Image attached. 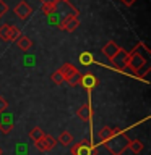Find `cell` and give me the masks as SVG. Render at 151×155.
I'll return each mask as SVG.
<instances>
[{
    "mask_svg": "<svg viewBox=\"0 0 151 155\" xmlns=\"http://www.w3.org/2000/svg\"><path fill=\"white\" fill-rule=\"evenodd\" d=\"M80 61L83 63V65H91V63H93V55H91V53H88V52H83L81 53V55H80Z\"/></svg>",
    "mask_w": 151,
    "mask_h": 155,
    "instance_id": "cell-20",
    "label": "cell"
},
{
    "mask_svg": "<svg viewBox=\"0 0 151 155\" xmlns=\"http://www.w3.org/2000/svg\"><path fill=\"white\" fill-rule=\"evenodd\" d=\"M0 155H3V150H2V147H0Z\"/></svg>",
    "mask_w": 151,
    "mask_h": 155,
    "instance_id": "cell-27",
    "label": "cell"
},
{
    "mask_svg": "<svg viewBox=\"0 0 151 155\" xmlns=\"http://www.w3.org/2000/svg\"><path fill=\"white\" fill-rule=\"evenodd\" d=\"M7 107H8V102H7V99L0 95V113H3V111L7 110Z\"/></svg>",
    "mask_w": 151,
    "mask_h": 155,
    "instance_id": "cell-23",
    "label": "cell"
},
{
    "mask_svg": "<svg viewBox=\"0 0 151 155\" xmlns=\"http://www.w3.org/2000/svg\"><path fill=\"white\" fill-rule=\"evenodd\" d=\"M60 70V73L63 74V82H67L70 78H73L75 74H78V68L75 66V65H72V63H63L62 65V68H58Z\"/></svg>",
    "mask_w": 151,
    "mask_h": 155,
    "instance_id": "cell-10",
    "label": "cell"
},
{
    "mask_svg": "<svg viewBox=\"0 0 151 155\" xmlns=\"http://www.w3.org/2000/svg\"><path fill=\"white\" fill-rule=\"evenodd\" d=\"M76 116L80 118L81 121H91V118H93V108H91V105L90 104H83L80 108L76 110Z\"/></svg>",
    "mask_w": 151,
    "mask_h": 155,
    "instance_id": "cell-11",
    "label": "cell"
},
{
    "mask_svg": "<svg viewBox=\"0 0 151 155\" xmlns=\"http://www.w3.org/2000/svg\"><path fill=\"white\" fill-rule=\"evenodd\" d=\"M16 45L19 50H23V52H28L29 48H31L33 45V42H31V39H29L28 36H23V34H19L18 39H16Z\"/></svg>",
    "mask_w": 151,
    "mask_h": 155,
    "instance_id": "cell-13",
    "label": "cell"
},
{
    "mask_svg": "<svg viewBox=\"0 0 151 155\" xmlns=\"http://www.w3.org/2000/svg\"><path fill=\"white\" fill-rule=\"evenodd\" d=\"M128 55L130 53L127 52V50H124V48H120L119 52L115 53L114 57L111 58V65L115 68V70H119V71H125L127 70V63H128Z\"/></svg>",
    "mask_w": 151,
    "mask_h": 155,
    "instance_id": "cell-4",
    "label": "cell"
},
{
    "mask_svg": "<svg viewBox=\"0 0 151 155\" xmlns=\"http://www.w3.org/2000/svg\"><path fill=\"white\" fill-rule=\"evenodd\" d=\"M19 36V31L18 28L12 26V24H2L0 26V39L5 42H10V41H16Z\"/></svg>",
    "mask_w": 151,
    "mask_h": 155,
    "instance_id": "cell-5",
    "label": "cell"
},
{
    "mask_svg": "<svg viewBox=\"0 0 151 155\" xmlns=\"http://www.w3.org/2000/svg\"><path fill=\"white\" fill-rule=\"evenodd\" d=\"M80 79H81V74L78 73V74H75L73 78H70V79H68L67 82H68V84H70L72 87H75V86H80Z\"/></svg>",
    "mask_w": 151,
    "mask_h": 155,
    "instance_id": "cell-22",
    "label": "cell"
},
{
    "mask_svg": "<svg viewBox=\"0 0 151 155\" xmlns=\"http://www.w3.org/2000/svg\"><path fill=\"white\" fill-rule=\"evenodd\" d=\"M80 86H83L86 91H91L97 86V78L93 74V73H86V74H81L80 79Z\"/></svg>",
    "mask_w": 151,
    "mask_h": 155,
    "instance_id": "cell-9",
    "label": "cell"
},
{
    "mask_svg": "<svg viewBox=\"0 0 151 155\" xmlns=\"http://www.w3.org/2000/svg\"><path fill=\"white\" fill-rule=\"evenodd\" d=\"M63 2H70V0H63Z\"/></svg>",
    "mask_w": 151,
    "mask_h": 155,
    "instance_id": "cell-28",
    "label": "cell"
},
{
    "mask_svg": "<svg viewBox=\"0 0 151 155\" xmlns=\"http://www.w3.org/2000/svg\"><path fill=\"white\" fill-rule=\"evenodd\" d=\"M34 147L37 150H41V152H49V150H52L54 147L57 145V139L52 137V136H42L39 140L36 142H33Z\"/></svg>",
    "mask_w": 151,
    "mask_h": 155,
    "instance_id": "cell-6",
    "label": "cell"
},
{
    "mask_svg": "<svg viewBox=\"0 0 151 155\" xmlns=\"http://www.w3.org/2000/svg\"><path fill=\"white\" fill-rule=\"evenodd\" d=\"M128 142H130V139L127 137V134L124 131L115 129V133L112 134L109 139L104 140V145L112 155H122L127 149H128Z\"/></svg>",
    "mask_w": 151,
    "mask_h": 155,
    "instance_id": "cell-1",
    "label": "cell"
},
{
    "mask_svg": "<svg viewBox=\"0 0 151 155\" xmlns=\"http://www.w3.org/2000/svg\"><path fill=\"white\" fill-rule=\"evenodd\" d=\"M42 136H46L44 134V131L39 128V126H36V128H33L31 131H29V139L33 140V142H36V140H39L42 137Z\"/></svg>",
    "mask_w": 151,
    "mask_h": 155,
    "instance_id": "cell-18",
    "label": "cell"
},
{
    "mask_svg": "<svg viewBox=\"0 0 151 155\" xmlns=\"http://www.w3.org/2000/svg\"><path fill=\"white\" fill-rule=\"evenodd\" d=\"M114 133H115V129H112L111 126H104V128H101V129H99V133H97V137H99L102 142H104V140H106V139H109Z\"/></svg>",
    "mask_w": 151,
    "mask_h": 155,
    "instance_id": "cell-15",
    "label": "cell"
},
{
    "mask_svg": "<svg viewBox=\"0 0 151 155\" xmlns=\"http://www.w3.org/2000/svg\"><path fill=\"white\" fill-rule=\"evenodd\" d=\"M13 13L16 15V16L19 19H23V21H26V19L31 16V13H33V8L29 7V3L28 2H24V0H21V2H18L16 3V7L13 8Z\"/></svg>",
    "mask_w": 151,
    "mask_h": 155,
    "instance_id": "cell-8",
    "label": "cell"
},
{
    "mask_svg": "<svg viewBox=\"0 0 151 155\" xmlns=\"http://www.w3.org/2000/svg\"><path fill=\"white\" fill-rule=\"evenodd\" d=\"M119 50H120V47L117 45V44H115L114 41H109V42H106V45L102 47V53L106 55V58H107V60H111V58L114 57V55H115V53L119 52Z\"/></svg>",
    "mask_w": 151,
    "mask_h": 155,
    "instance_id": "cell-12",
    "label": "cell"
},
{
    "mask_svg": "<svg viewBox=\"0 0 151 155\" xmlns=\"http://www.w3.org/2000/svg\"><path fill=\"white\" fill-rule=\"evenodd\" d=\"M41 10H42V13L44 15H54L57 12V3H51V2H44L42 3V7H41Z\"/></svg>",
    "mask_w": 151,
    "mask_h": 155,
    "instance_id": "cell-17",
    "label": "cell"
},
{
    "mask_svg": "<svg viewBox=\"0 0 151 155\" xmlns=\"http://www.w3.org/2000/svg\"><path fill=\"white\" fill-rule=\"evenodd\" d=\"M12 129H13L12 121H2V123H0V131H2V134H10Z\"/></svg>",
    "mask_w": 151,
    "mask_h": 155,
    "instance_id": "cell-19",
    "label": "cell"
},
{
    "mask_svg": "<svg viewBox=\"0 0 151 155\" xmlns=\"http://www.w3.org/2000/svg\"><path fill=\"white\" fill-rule=\"evenodd\" d=\"M72 155H96V147L91 144V140L83 139L75 145H70Z\"/></svg>",
    "mask_w": 151,
    "mask_h": 155,
    "instance_id": "cell-3",
    "label": "cell"
},
{
    "mask_svg": "<svg viewBox=\"0 0 151 155\" xmlns=\"http://www.w3.org/2000/svg\"><path fill=\"white\" fill-rule=\"evenodd\" d=\"M128 53H130V55H128L127 68H130L136 76H145L146 73L149 71V66H148V60H146V57H143L138 52V45L135 47V50H132Z\"/></svg>",
    "mask_w": 151,
    "mask_h": 155,
    "instance_id": "cell-2",
    "label": "cell"
},
{
    "mask_svg": "<svg viewBox=\"0 0 151 155\" xmlns=\"http://www.w3.org/2000/svg\"><path fill=\"white\" fill-rule=\"evenodd\" d=\"M128 149L133 153H140V152H143L145 145H143V142H141L140 139H135V140H130V142H128Z\"/></svg>",
    "mask_w": 151,
    "mask_h": 155,
    "instance_id": "cell-16",
    "label": "cell"
},
{
    "mask_svg": "<svg viewBox=\"0 0 151 155\" xmlns=\"http://www.w3.org/2000/svg\"><path fill=\"white\" fill-rule=\"evenodd\" d=\"M120 2L124 3V5H127V7H132V5H133L136 0H120Z\"/></svg>",
    "mask_w": 151,
    "mask_h": 155,
    "instance_id": "cell-25",
    "label": "cell"
},
{
    "mask_svg": "<svg viewBox=\"0 0 151 155\" xmlns=\"http://www.w3.org/2000/svg\"><path fill=\"white\" fill-rule=\"evenodd\" d=\"M80 26V21H78V15L76 13H72V15H68V16L63 18V21L60 23V28L62 31H67V32H73L75 29Z\"/></svg>",
    "mask_w": 151,
    "mask_h": 155,
    "instance_id": "cell-7",
    "label": "cell"
},
{
    "mask_svg": "<svg viewBox=\"0 0 151 155\" xmlns=\"http://www.w3.org/2000/svg\"><path fill=\"white\" fill-rule=\"evenodd\" d=\"M57 144H62L63 147H70L73 144V136L68 133V131H63V133H60V136H58Z\"/></svg>",
    "mask_w": 151,
    "mask_h": 155,
    "instance_id": "cell-14",
    "label": "cell"
},
{
    "mask_svg": "<svg viewBox=\"0 0 151 155\" xmlns=\"http://www.w3.org/2000/svg\"><path fill=\"white\" fill-rule=\"evenodd\" d=\"M51 78H52V81L55 82V84H62V82H63V74H62V73H60V70L54 71Z\"/></svg>",
    "mask_w": 151,
    "mask_h": 155,
    "instance_id": "cell-21",
    "label": "cell"
},
{
    "mask_svg": "<svg viewBox=\"0 0 151 155\" xmlns=\"http://www.w3.org/2000/svg\"><path fill=\"white\" fill-rule=\"evenodd\" d=\"M7 12H8V5L5 3L3 0H0V18H2V16H3V15L7 13Z\"/></svg>",
    "mask_w": 151,
    "mask_h": 155,
    "instance_id": "cell-24",
    "label": "cell"
},
{
    "mask_svg": "<svg viewBox=\"0 0 151 155\" xmlns=\"http://www.w3.org/2000/svg\"><path fill=\"white\" fill-rule=\"evenodd\" d=\"M41 2L44 3V2H51V3H58L60 0H41Z\"/></svg>",
    "mask_w": 151,
    "mask_h": 155,
    "instance_id": "cell-26",
    "label": "cell"
}]
</instances>
